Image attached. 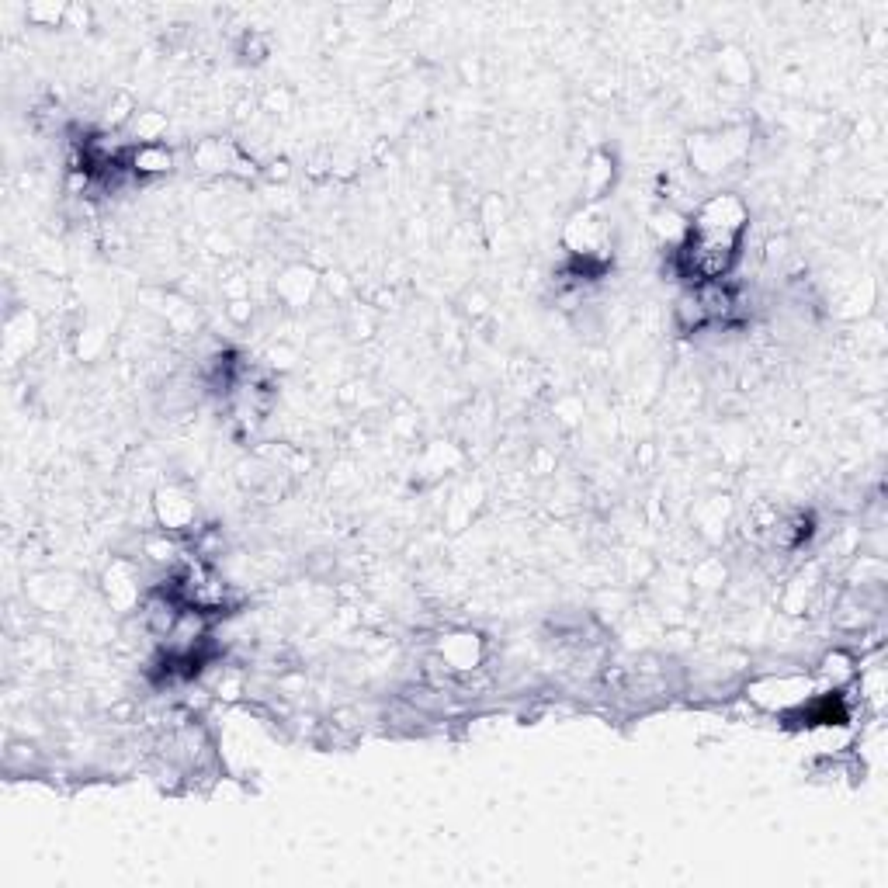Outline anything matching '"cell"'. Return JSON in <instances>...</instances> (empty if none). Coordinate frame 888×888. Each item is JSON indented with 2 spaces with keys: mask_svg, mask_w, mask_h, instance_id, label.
<instances>
[{
  "mask_svg": "<svg viewBox=\"0 0 888 888\" xmlns=\"http://www.w3.org/2000/svg\"><path fill=\"white\" fill-rule=\"evenodd\" d=\"M562 247H566L573 271L580 278L601 275L614 257V229L597 205H583L562 226Z\"/></svg>",
  "mask_w": 888,
  "mask_h": 888,
  "instance_id": "6da1fadb",
  "label": "cell"
},
{
  "mask_svg": "<svg viewBox=\"0 0 888 888\" xmlns=\"http://www.w3.org/2000/svg\"><path fill=\"white\" fill-rule=\"evenodd\" d=\"M750 143H753L750 125H725V129L694 132V136L687 139V167L694 170V177L715 181V177L732 174L736 167L746 164Z\"/></svg>",
  "mask_w": 888,
  "mask_h": 888,
  "instance_id": "7a4b0ae2",
  "label": "cell"
},
{
  "mask_svg": "<svg viewBox=\"0 0 888 888\" xmlns=\"http://www.w3.org/2000/svg\"><path fill=\"white\" fill-rule=\"evenodd\" d=\"M739 254H743V243L691 233L684 240V247H680L677 254H670V261L684 281H691V285H708V281L729 278L739 264Z\"/></svg>",
  "mask_w": 888,
  "mask_h": 888,
  "instance_id": "3957f363",
  "label": "cell"
},
{
  "mask_svg": "<svg viewBox=\"0 0 888 888\" xmlns=\"http://www.w3.org/2000/svg\"><path fill=\"white\" fill-rule=\"evenodd\" d=\"M823 691L812 673L798 670H781V673H760L746 684V698L750 705H757L767 715H791L802 705H809L816 694Z\"/></svg>",
  "mask_w": 888,
  "mask_h": 888,
  "instance_id": "277c9868",
  "label": "cell"
},
{
  "mask_svg": "<svg viewBox=\"0 0 888 888\" xmlns=\"http://www.w3.org/2000/svg\"><path fill=\"white\" fill-rule=\"evenodd\" d=\"M746 229H750V205L736 195V191H715L705 195L691 212V233L715 236V240L743 243Z\"/></svg>",
  "mask_w": 888,
  "mask_h": 888,
  "instance_id": "5b68a950",
  "label": "cell"
},
{
  "mask_svg": "<svg viewBox=\"0 0 888 888\" xmlns=\"http://www.w3.org/2000/svg\"><path fill=\"white\" fill-rule=\"evenodd\" d=\"M191 167L209 177H243V181L261 174V164H257L254 157H247L233 139H219V136L198 139V143L191 146Z\"/></svg>",
  "mask_w": 888,
  "mask_h": 888,
  "instance_id": "8992f818",
  "label": "cell"
},
{
  "mask_svg": "<svg viewBox=\"0 0 888 888\" xmlns=\"http://www.w3.org/2000/svg\"><path fill=\"white\" fill-rule=\"evenodd\" d=\"M434 656L444 663L451 677H469V673L483 670L486 656H490V642L472 628H451L434 642Z\"/></svg>",
  "mask_w": 888,
  "mask_h": 888,
  "instance_id": "52a82bcc",
  "label": "cell"
},
{
  "mask_svg": "<svg viewBox=\"0 0 888 888\" xmlns=\"http://www.w3.org/2000/svg\"><path fill=\"white\" fill-rule=\"evenodd\" d=\"M101 590H105L108 608L118 611V614L139 611V608H143V601H146L143 573H139L136 562L125 559V555H115V559L105 566V573H101Z\"/></svg>",
  "mask_w": 888,
  "mask_h": 888,
  "instance_id": "ba28073f",
  "label": "cell"
},
{
  "mask_svg": "<svg viewBox=\"0 0 888 888\" xmlns=\"http://www.w3.org/2000/svg\"><path fill=\"white\" fill-rule=\"evenodd\" d=\"M153 517H157L160 531L170 535H191L198 531V500L188 486L167 483L153 493Z\"/></svg>",
  "mask_w": 888,
  "mask_h": 888,
  "instance_id": "9c48e42d",
  "label": "cell"
},
{
  "mask_svg": "<svg viewBox=\"0 0 888 888\" xmlns=\"http://www.w3.org/2000/svg\"><path fill=\"white\" fill-rule=\"evenodd\" d=\"M320 288H323L320 271L309 268V264H288V268H281L275 281H271V292H275V299L285 309H309L316 295H320Z\"/></svg>",
  "mask_w": 888,
  "mask_h": 888,
  "instance_id": "30bf717a",
  "label": "cell"
},
{
  "mask_svg": "<svg viewBox=\"0 0 888 888\" xmlns=\"http://www.w3.org/2000/svg\"><path fill=\"white\" fill-rule=\"evenodd\" d=\"M174 164H177V153L170 150L167 143H143L125 150V170H129V177H139V181L164 177L174 170Z\"/></svg>",
  "mask_w": 888,
  "mask_h": 888,
  "instance_id": "8fae6325",
  "label": "cell"
},
{
  "mask_svg": "<svg viewBox=\"0 0 888 888\" xmlns=\"http://www.w3.org/2000/svg\"><path fill=\"white\" fill-rule=\"evenodd\" d=\"M35 340H39V316H35L28 306L14 309V313L4 320V358L11 361V365L21 358H28Z\"/></svg>",
  "mask_w": 888,
  "mask_h": 888,
  "instance_id": "7c38bea8",
  "label": "cell"
},
{
  "mask_svg": "<svg viewBox=\"0 0 888 888\" xmlns=\"http://www.w3.org/2000/svg\"><path fill=\"white\" fill-rule=\"evenodd\" d=\"M649 233H653V240L660 243L666 254H677L687 236H691V216L680 212L677 205H660L649 216Z\"/></svg>",
  "mask_w": 888,
  "mask_h": 888,
  "instance_id": "4fadbf2b",
  "label": "cell"
},
{
  "mask_svg": "<svg viewBox=\"0 0 888 888\" xmlns=\"http://www.w3.org/2000/svg\"><path fill=\"white\" fill-rule=\"evenodd\" d=\"M614 181H618V157L611 150H594L583 167V198L590 205L601 202L604 195H611Z\"/></svg>",
  "mask_w": 888,
  "mask_h": 888,
  "instance_id": "5bb4252c",
  "label": "cell"
},
{
  "mask_svg": "<svg viewBox=\"0 0 888 888\" xmlns=\"http://www.w3.org/2000/svg\"><path fill=\"white\" fill-rule=\"evenodd\" d=\"M729 517H732V500L715 493V497L701 500L698 507H694V528H698L708 542H719L725 528H729Z\"/></svg>",
  "mask_w": 888,
  "mask_h": 888,
  "instance_id": "9a60e30c",
  "label": "cell"
},
{
  "mask_svg": "<svg viewBox=\"0 0 888 888\" xmlns=\"http://www.w3.org/2000/svg\"><path fill=\"white\" fill-rule=\"evenodd\" d=\"M857 677V660L847 653V649H833V653L823 656L819 663V684L823 691H847V684Z\"/></svg>",
  "mask_w": 888,
  "mask_h": 888,
  "instance_id": "2e32d148",
  "label": "cell"
},
{
  "mask_svg": "<svg viewBox=\"0 0 888 888\" xmlns=\"http://www.w3.org/2000/svg\"><path fill=\"white\" fill-rule=\"evenodd\" d=\"M170 122L164 111L157 108H139L136 118L129 122V129H125V136H129V146H143V143H164Z\"/></svg>",
  "mask_w": 888,
  "mask_h": 888,
  "instance_id": "e0dca14e",
  "label": "cell"
},
{
  "mask_svg": "<svg viewBox=\"0 0 888 888\" xmlns=\"http://www.w3.org/2000/svg\"><path fill=\"white\" fill-rule=\"evenodd\" d=\"M143 559L150 562V566L157 569H177L184 562L181 555V542H177V535H170V531H160V535H146L143 538Z\"/></svg>",
  "mask_w": 888,
  "mask_h": 888,
  "instance_id": "ac0fdd59",
  "label": "cell"
},
{
  "mask_svg": "<svg viewBox=\"0 0 888 888\" xmlns=\"http://www.w3.org/2000/svg\"><path fill=\"white\" fill-rule=\"evenodd\" d=\"M458 462H462V451H458L455 444L434 441V444H427L424 455H420V476H424V479H441V476H448Z\"/></svg>",
  "mask_w": 888,
  "mask_h": 888,
  "instance_id": "d6986e66",
  "label": "cell"
},
{
  "mask_svg": "<svg viewBox=\"0 0 888 888\" xmlns=\"http://www.w3.org/2000/svg\"><path fill=\"white\" fill-rule=\"evenodd\" d=\"M136 111H139V105L129 91H115L105 105V111H101V132H125L132 118H136Z\"/></svg>",
  "mask_w": 888,
  "mask_h": 888,
  "instance_id": "ffe728a7",
  "label": "cell"
},
{
  "mask_svg": "<svg viewBox=\"0 0 888 888\" xmlns=\"http://www.w3.org/2000/svg\"><path fill=\"white\" fill-rule=\"evenodd\" d=\"M729 580V566L719 559V555H708V559L694 562L691 569V590H701V594H715V590L725 587Z\"/></svg>",
  "mask_w": 888,
  "mask_h": 888,
  "instance_id": "44dd1931",
  "label": "cell"
},
{
  "mask_svg": "<svg viewBox=\"0 0 888 888\" xmlns=\"http://www.w3.org/2000/svg\"><path fill=\"white\" fill-rule=\"evenodd\" d=\"M673 320H677V327L684 333H701L705 327H712L705 316V309H701V299L694 288H687V292H680L677 306H673Z\"/></svg>",
  "mask_w": 888,
  "mask_h": 888,
  "instance_id": "7402d4cb",
  "label": "cell"
},
{
  "mask_svg": "<svg viewBox=\"0 0 888 888\" xmlns=\"http://www.w3.org/2000/svg\"><path fill=\"white\" fill-rule=\"evenodd\" d=\"M483 497H486V493H483V486H479V483H472V486H465V490L455 493V500L448 503V524H451V531L465 528V524L472 521V514L483 507Z\"/></svg>",
  "mask_w": 888,
  "mask_h": 888,
  "instance_id": "603a6c76",
  "label": "cell"
},
{
  "mask_svg": "<svg viewBox=\"0 0 888 888\" xmlns=\"http://www.w3.org/2000/svg\"><path fill=\"white\" fill-rule=\"evenodd\" d=\"M816 587H819L816 576H812V573H798L795 580L784 587L781 611L784 614H805V611H809V604H812V594H816Z\"/></svg>",
  "mask_w": 888,
  "mask_h": 888,
  "instance_id": "cb8c5ba5",
  "label": "cell"
},
{
  "mask_svg": "<svg viewBox=\"0 0 888 888\" xmlns=\"http://www.w3.org/2000/svg\"><path fill=\"white\" fill-rule=\"evenodd\" d=\"M719 73L725 84L732 87H750L753 84V66H750V56H743L739 49L725 46L719 53Z\"/></svg>",
  "mask_w": 888,
  "mask_h": 888,
  "instance_id": "d4e9b609",
  "label": "cell"
},
{
  "mask_svg": "<svg viewBox=\"0 0 888 888\" xmlns=\"http://www.w3.org/2000/svg\"><path fill=\"white\" fill-rule=\"evenodd\" d=\"M212 694H216L219 701H240L243 694H247V677H243L240 670H233V666H219Z\"/></svg>",
  "mask_w": 888,
  "mask_h": 888,
  "instance_id": "484cf974",
  "label": "cell"
},
{
  "mask_svg": "<svg viewBox=\"0 0 888 888\" xmlns=\"http://www.w3.org/2000/svg\"><path fill=\"white\" fill-rule=\"evenodd\" d=\"M28 21L39 28H63L70 21V4H28Z\"/></svg>",
  "mask_w": 888,
  "mask_h": 888,
  "instance_id": "4316f807",
  "label": "cell"
},
{
  "mask_svg": "<svg viewBox=\"0 0 888 888\" xmlns=\"http://www.w3.org/2000/svg\"><path fill=\"white\" fill-rule=\"evenodd\" d=\"M105 347H108V333H105V330L87 327V330H80V333H77V354H80V358H84V361H94L101 351H105Z\"/></svg>",
  "mask_w": 888,
  "mask_h": 888,
  "instance_id": "83f0119b",
  "label": "cell"
},
{
  "mask_svg": "<svg viewBox=\"0 0 888 888\" xmlns=\"http://www.w3.org/2000/svg\"><path fill=\"white\" fill-rule=\"evenodd\" d=\"M226 316L236 327H250V320H254V299H229Z\"/></svg>",
  "mask_w": 888,
  "mask_h": 888,
  "instance_id": "f1b7e54d",
  "label": "cell"
},
{
  "mask_svg": "<svg viewBox=\"0 0 888 888\" xmlns=\"http://www.w3.org/2000/svg\"><path fill=\"white\" fill-rule=\"evenodd\" d=\"M462 313L472 316V320H479V316L490 313V299H486L479 288H472V292H465V299H462Z\"/></svg>",
  "mask_w": 888,
  "mask_h": 888,
  "instance_id": "f546056e",
  "label": "cell"
},
{
  "mask_svg": "<svg viewBox=\"0 0 888 888\" xmlns=\"http://www.w3.org/2000/svg\"><path fill=\"white\" fill-rule=\"evenodd\" d=\"M264 111H271V115H288V108H292V98H288V91H268L261 101Z\"/></svg>",
  "mask_w": 888,
  "mask_h": 888,
  "instance_id": "4dcf8cb0",
  "label": "cell"
},
{
  "mask_svg": "<svg viewBox=\"0 0 888 888\" xmlns=\"http://www.w3.org/2000/svg\"><path fill=\"white\" fill-rule=\"evenodd\" d=\"M351 333L354 337H372V316H368V306L351 309Z\"/></svg>",
  "mask_w": 888,
  "mask_h": 888,
  "instance_id": "1f68e13d",
  "label": "cell"
},
{
  "mask_svg": "<svg viewBox=\"0 0 888 888\" xmlns=\"http://www.w3.org/2000/svg\"><path fill=\"white\" fill-rule=\"evenodd\" d=\"M292 164H288V160H268V167H264V174L271 177V181H288V174H292V170H288Z\"/></svg>",
  "mask_w": 888,
  "mask_h": 888,
  "instance_id": "d6a6232c",
  "label": "cell"
},
{
  "mask_svg": "<svg viewBox=\"0 0 888 888\" xmlns=\"http://www.w3.org/2000/svg\"><path fill=\"white\" fill-rule=\"evenodd\" d=\"M268 358H271V365H275V368H288V365H292L295 354L288 351V347H271Z\"/></svg>",
  "mask_w": 888,
  "mask_h": 888,
  "instance_id": "836d02e7",
  "label": "cell"
}]
</instances>
